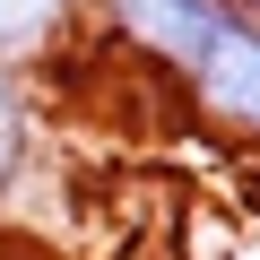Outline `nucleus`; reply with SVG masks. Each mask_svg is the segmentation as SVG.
Returning <instances> with one entry per match:
<instances>
[{
	"label": "nucleus",
	"mask_w": 260,
	"mask_h": 260,
	"mask_svg": "<svg viewBox=\"0 0 260 260\" xmlns=\"http://www.w3.org/2000/svg\"><path fill=\"white\" fill-rule=\"evenodd\" d=\"M35 156H44V121H35V95H26V78L0 61V200H9L26 174H35Z\"/></svg>",
	"instance_id": "7ed1b4c3"
},
{
	"label": "nucleus",
	"mask_w": 260,
	"mask_h": 260,
	"mask_svg": "<svg viewBox=\"0 0 260 260\" xmlns=\"http://www.w3.org/2000/svg\"><path fill=\"white\" fill-rule=\"evenodd\" d=\"M234 9V0H95V18L104 35L130 52V61H148L156 78H182V61L208 44V26Z\"/></svg>",
	"instance_id": "f03ea898"
},
{
	"label": "nucleus",
	"mask_w": 260,
	"mask_h": 260,
	"mask_svg": "<svg viewBox=\"0 0 260 260\" xmlns=\"http://www.w3.org/2000/svg\"><path fill=\"white\" fill-rule=\"evenodd\" d=\"M174 87H182V104L208 130L260 148V0H234V9L208 26V44L182 61Z\"/></svg>",
	"instance_id": "f257e3e1"
}]
</instances>
